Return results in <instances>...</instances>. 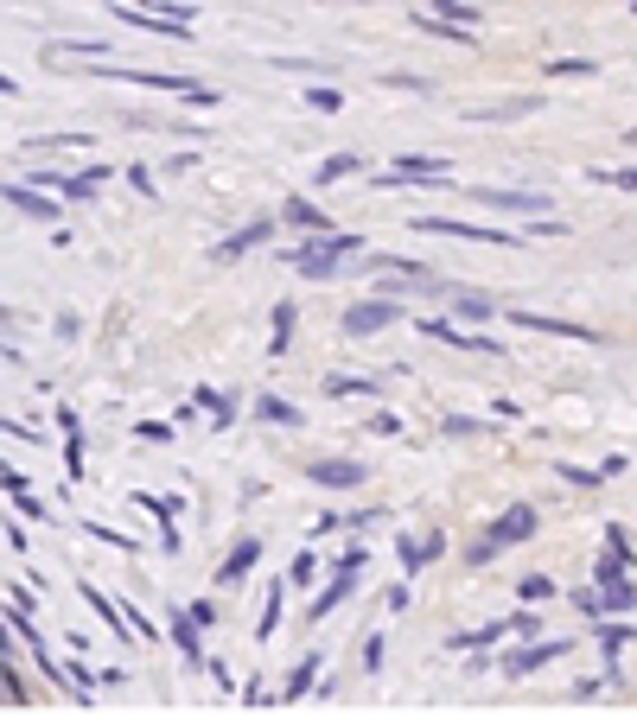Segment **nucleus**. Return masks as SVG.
<instances>
[{"mask_svg":"<svg viewBox=\"0 0 637 719\" xmlns=\"http://www.w3.org/2000/svg\"><path fill=\"white\" fill-rule=\"evenodd\" d=\"M415 26L434 32V39H446V45H472V26H466V20H446V13H421Z\"/></svg>","mask_w":637,"mask_h":719,"instance_id":"412c9836","label":"nucleus"},{"mask_svg":"<svg viewBox=\"0 0 637 719\" xmlns=\"http://www.w3.org/2000/svg\"><path fill=\"white\" fill-rule=\"evenodd\" d=\"M351 592H357V573H351V567H338V573H332V586H325V592H319V599H313V605H306V624H319V618H332V611H338L344 599H351Z\"/></svg>","mask_w":637,"mask_h":719,"instance_id":"ddd939ff","label":"nucleus"},{"mask_svg":"<svg viewBox=\"0 0 637 719\" xmlns=\"http://www.w3.org/2000/svg\"><path fill=\"white\" fill-rule=\"evenodd\" d=\"M134 440H147V446H172V427H166V420H141V427H134Z\"/></svg>","mask_w":637,"mask_h":719,"instance_id":"58836bf2","label":"nucleus"},{"mask_svg":"<svg viewBox=\"0 0 637 719\" xmlns=\"http://www.w3.org/2000/svg\"><path fill=\"white\" fill-rule=\"evenodd\" d=\"M281 223H294V230H325V210L306 204V198H287L281 204Z\"/></svg>","mask_w":637,"mask_h":719,"instance_id":"b1692460","label":"nucleus"},{"mask_svg":"<svg viewBox=\"0 0 637 719\" xmlns=\"http://www.w3.org/2000/svg\"><path fill=\"white\" fill-rule=\"evenodd\" d=\"M599 592H606V618H612V611H631V605H637V586L625 580V573H618V580H599Z\"/></svg>","mask_w":637,"mask_h":719,"instance_id":"a878e982","label":"nucleus"},{"mask_svg":"<svg viewBox=\"0 0 637 719\" xmlns=\"http://www.w3.org/2000/svg\"><path fill=\"white\" fill-rule=\"evenodd\" d=\"M587 179H599V185H618V191H637V166H593Z\"/></svg>","mask_w":637,"mask_h":719,"instance_id":"2f4dec72","label":"nucleus"},{"mask_svg":"<svg viewBox=\"0 0 637 719\" xmlns=\"http://www.w3.org/2000/svg\"><path fill=\"white\" fill-rule=\"evenodd\" d=\"M631 535L625 529H618V522H612V529H606V554H599V567H593V580H618V573H625L631 567Z\"/></svg>","mask_w":637,"mask_h":719,"instance_id":"4468645a","label":"nucleus"},{"mask_svg":"<svg viewBox=\"0 0 637 719\" xmlns=\"http://www.w3.org/2000/svg\"><path fill=\"white\" fill-rule=\"evenodd\" d=\"M198 408H204V420H211V427H230V420H236V395L198 389Z\"/></svg>","mask_w":637,"mask_h":719,"instance_id":"393cba45","label":"nucleus"},{"mask_svg":"<svg viewBox=\"0 0 637 719\" xmlns=\"http://www.w3.org/2000/svg\"><path fill=\"white\" fill-rule=\"evenodd\" d=\"M625 147H637V128H631V134H625Z\"/></svg>","mask_w":637,"mask_h":719,"instance_id":"3c124183","label":"nucleus"},{"mask_svg":"<svg viewBox=\"0 0 637 719\" xmlns=\"http://www.w3.org/2000/svg\"><path fill=\"white\" fill-rule=\"evenodd\" d=\"M128 185L141 191V198H153V172H147V166H128Z\"/></svg>","mask_w":637,"mask_h":719,"instance_id":"a18cd8bd","label":"nucleus"},{"mask_svg":"<svg viewBox=\"0 0 637 719\" xmlns=\"http://www.w3.org/2000/svg\"><path fill=\"white\" fill-rule=\"evenodd\" d=\"M625 7H637V0H625Z\"/></svg>","mask_w":637,"mask_h":719,"instance_id":"603ef678","label":"nucleus"},{"mask_svg":"<svg viewBox=\"0 0 637 719\" xmlns=\"http://www.w3.org/2000/svg\"><path fill=\"white\" fill-rule=\"evenodd\" d=\"M434 13H446V20H478V7H466V0H434Z\"/></svg>","mask_w":637,"mask_h":719,"instance_id":"a19ab883","label":"nucleus"},{"mask_svg":"<svg viewBox=\"0 0 637 719\" xmlns=\"http://www.w3.org/2000/svg\"><path fill=\"white\" fill-rule=\"evenodd\" d=\"M593 70H599L593 58H548V64H542V77H555V83H561V77H593Z\"/></svg>","mask_w":637,"mask_h":719,"instance_id":"c756f323","label":"nucleus"},{"mask_svg":"<svg viewBox=\"0 0 637 719\" xmlns=\"http://www.w3.org/2000/svg\"><path fill=\"white\" fill-rule=\"evenodd\" d=\"M306 109H313V115H338L344 109V90H338V83H313V90H306Z\"/></svg>","mask_w":637,"mask_h":719,"instance_id":"bb28decb","label":"nucleus"},{"mask_svg":"<svg viewBox=\"0 0 637 719\" xmlns=\"http://www.w3.org/2000/svg\"><path fill=\"white\" fill-rule=\"evenodd\" d=\"M376 376H325V395H376Z\"/></svg>","mask_w":637,"mask_h":719,"instance_id":"cd10ccee","label":"nucleus"},{"mask_svg":"<svg viewBox=\"0 0 637 719\" xmlns=\"http://www.w3.org/2000/svg\"><path fill=\"white\" fill-rule=\"evenodd\" d=\"M370 433H376V440H395V433H402V420H395V414H370Z\"/></svg>","mask_w":637,"mask_h":719,"instance_id":"79ce46f5","label":"nucleus"},{"mask_svg":"<svg viewBox=\"0 0 637 719\" xmlns=\"http://www.w3.org/2000/svg\"><path fill=\"white\" fill-rule=\"evenodd\" d=\"M64 471L83 478V433H64Z\"/></svg>","mask_w":637,"mask_h":719,"instance_id":"ea45409f","label":"nucleus"},{"mask_svg":"<svg viewBox=\"0 0 637 719\" xmlns=\"http://www.w3.org/2000/svg\"><path fill=\"white\" fill-rule=\"evenodd\" d=\"M172 643H179L185 662H204V624L192 618V611H172Z\"/></svg>","mask_w":637,"mask_h":719,"instance_id":"f3484780","label":"nucleus"},{"mask_svg":"<svg viewBox=\"0 0 637 719\" xmlns=\"http://www.w3.org/2000/svg\"><path fill=\"white\" fill-rule=\"evenodd\" d=\"M529 535H536V503H510V510H504V516H497L485 535L472 541L466 567H491V560L504 554V548H516V541H529Z\"/></svg>","mask_w":637,"mask_h":719,"instance_id":"f03ea898","label":"nucleus"},{"mask_svg":"<svg viewBox=\"0 0 637 719\" xmlns=\"http://www.w3.org/2000/svg\"><path fill=\"white\" fill-rule=\"evenodd\" d=\"M306 478L325 484V490H357V484L370 478V465H357V459H313V465H306Z\"/></svg>","mask_w":637,"mask_h":719,"instance_id":"6e6552de","label":"nucleus"},{"mask_svg":"<svg viewBox=\"0 0 637 719\" xmlns=\"http://www.w3.org/2000/svg\"><path fill=\"white\" fill-rule=\"evenodd\" d=\"M453 312H459V319H491V312H497V300H485V293H459V300H453Z\"/></svg>","mask_w":637,"mask_h":719,"instance_id":"473e14b6","label":"nucleus"},{"mask_svg":"<svg viewBox=\"0 0 637 719\" xmlns=\"http://www.w3.org/2000/svg\"><path fill=\"white\" fill-rule=\"evenodd\" d=\"M13 510H20L26 522H45V503H39V497H20V503H13Z\"/></svg>","mask_w":637,"mask_h":719,"instance_id":"8fccbe9b","label":"nucleus"},{"mask_svg":"<svg viewBox=\"0 0 637 719\" xmlns=\"http://www.w3.org/2000/svg\"><path fill=\"white\" fill-rule=\"evenodd\" d=\"M255 414H262L268 427H300V420H306L294 401H281V395H255Z\"/></svg>","mask_w":637,"mask_h":719,"instance_id":"5701e85b","label":"nucleus"},{"mask_svg":"<svg viewBox=\"0 0 637 719\" xmlns=\"http://www.w3.org/2000/svg\"><path fill=\"white\" fill-rule=\"evenodd\" d=\"M0 681H7V707H13V713H26V707H32V694H26L20 669H13V662H7V669H0Z\"/></svg>","mask_w":637,"mask_h":719,"instance_id":"72a5a7b5","label":"nucleus"},{"mask_svg":"<svg viewBox=\"0 0 637 719\" xmlns=\"http://www.w3.org/2000/svg\"><path fill=\"white\" fill-rule=\"evenodd\" d=\"M402 319V300L395 293H383V300H357L351 312H344V338H370V331H383Z\"/></svg>","mask_w":637,"mask_h":719,"instance_id":"39448f33","label":"nucleus"},{"mask_svg":"<svg viewBox=\"0 0 637 719\" xmlns=\"http://www.w3.org/2000/svg\"><path fill=\"white\" fill-rule=\"evenodd\" d=\"M408 230H415V236H453V242H485V249H510V236H504V230H491V223L434 217V210H415V217H408Z\"/></svg>","mask_w":637,"mask_h":719,"instance_id":"7ed1b4c3","label":"nucleus"},{"mask_svg":"<svg viewBox=\"0 0 637 719\" xmlns=\"http://www.w3.org/2000/svg\"><path fill=\"white\" fill-rule=\"evenodd\" d=\"M383 605H389V611H408V580H395V586L383 592Z\"/></svg>","mask_w":637,"mask_h":719,"instance_id":"49530a36","label":"nucleus"},{"mask_svg":"<svg viewBox=\"0 0 637 719\" xmlns=\"http://www.w3.org/2000/svg\"><path fill=\"white\" fill-rule=\"evenodd\" d=\"M472 204H485V210H510V217H548V210H555V198H548V191H491V185H478V191H472Z\"/></svg>","mask_w":637,"mask_h":719,"instance_id":"20e7f679","label":"nucleus"},{"mask_svg":"<svg viewBox=\"0 0 637 719\" xmlns=\"http://www.w3.org/2000/svg\"><path fill=\"white\" fill-rule=\"evenodd\" d=\"M593 637H599V650H606V656H618V650L631 643V624H599Z\"/></svg>","mask_w":637,"mask_h":719,"instance_id":"c9c22d12","label":"nucleus"},{"mask_svg":"<svg viewBox=\"0 0 637 719\" xmlns=\"http://www.w3.org/2000/svg\"><path fill=\"white\" fill-rule=\"evenodd\" d=\"M128 503H141V510H147V516H160V522H172V516H179V497H153V490H134Z\"/></svg>","mask_w":637,"mask_h":719,"instance_id":"7c9ffc66","label":"nucleus"},{"mask_svg":"<svg viewBox=\"0 0 637 719\" xmlns=\"http://www.w3.org/2000/svg\"><path fill=\"white\" fill-rule=\"evenodd\" d=\"M453 179V166L446 160H421V153H408V160H395L376 172V185H446Z\"/></svg>","mask_w":637,"mask_h":719,"instance_id":"423d86ee","label":"nucleus"},{"mask_svg":"<svg viewBox=\"0 0 637 719\" xmlns=\"http://www.w3.org/2000/svg\"><path fill=\"white\" fill-rule=\"evenodd\" d=\"M536 109H542V96H516V102H497V109H466V121H523Z\"/></svg>","mask_w":637,"mask_h":719,"instance_id":"6ab92c4d","label":"nucleus"},{"mask_svg":"<svg viewBox=\"0 0 637 719\" xmlns=\"http://www.w3.org/2000/svg\"><path fill=\"white\" fill-rule=\"evenodd\" d=\"M185 611H192L198 624H217V611H223V605H217V599H198V605H185Z\"/></svg>","mask_w":637,"mask_h":719,"instance_id":"de8ad7c7","label":"nucleus"},{"mask_svg":"<svg viewBox=\"0 0 637 719\" xmlns=\"http://www.w3.org/2000/svg\"><path fill=\"white\" fill-rule=\"evenodd\" d=\"M294 319H300L294 300L274 306V319H268V357H287V344H294Z\"/></svg>","mask_w":637,"mask_h":719,"instance_id":"a211bd4d","label":"nucleus"},{"mask_svg":"<svg viewBox=\"0 0 637 719\" xmlns=\"http://www.w3.org/2000/svg\"><path fill=\"white\" fill-rule=\"evenodd\" d=\"M351 172H364V153H332V160L313 166V185H338V179H351Z\"/></svg>","mask_w":637,"mask_h":719,"instance_id":"aec40b11","label":"nucleus"},{"mask_svg":"<svg viewBox=\"0 0 637 719\" xmlns=\"http://www.w3.org/2000/svg\"><path fill=\"white\" fill-rule=\"evenodd\" d=\"M7 204L20 210V217H32V223H51V230H58V198H39L32 185H7Z\"/></svg>","mask_w":637,"mask_h":719,"instance_id":"2eb2a0df","label":"nucleus"},{"mask_svg":"<svg viewBox=\"0 0 637 719\" xmlns=\"http://www.w3.org/2000/svg\"><path fill=\"white\" fill-rule=\"evenodd\" d=\"M268 236H274V223H268V217H249V223H243V230H230V236H223V242H217V249H211V255H217V261H236V255H249V249H262V242H268Z\"/></svg>","mask_w":637,"mask_h":719,"instance_id":"9b49d317","label":"nucleus"},{"mask_svg":"<svg viewBox=\"0 0 637 719\" xmlns=\"http://www.w3.org/2000/svg\"><path fill=\"white\" fill-rule=\"evenodd\" d=\"M287 580H294V586H313V580H319V554H313V548H306V554H294Z\"/></svg>","mask_w":637,"mask_h":719,"instance_id":"e433bc0d","label":"nucleus"},{"mask_svg":"<svg viewBox=\"0 0 637 719\" xmlns=\"http://www.w3.org/2000/svg\"><path fill=\"white\" fill-rule=\"evenodd\" d=\"M255 560H262V541H236V548L230 554H223V567H217V586H243L249 580V573H255Z\"/></svg>","mask_w":637,"mask_h":719,"instance_id":"f8f14e48","label":"nucleus"},{"mask_svg":"<svg viewBox=\"0 0 637 719\" xmlns=\"http://www.w3.org/2000/svg\"><path fill=\"white\" fill-rule=\"evenodd\" d=\"M389 90H408V96H434V83H427V77H415V70H389Z\"/></svg>","mask_w":637,"mask_h":719,"instance_id":"f704fd0d","label":"nucleus"},{"mask_svg":"<svg viewBox=\"0 0 637 719\" xmlns=\"http://www.w3.org/2000/svg\"><path fill=\"white\" fill-rule=\"evenodd\" d=\"M510 325H523V331H548V338H587L593 344V331L587 325H574V319H548V312H536V306H510Z\"/></svg>","mask_w":637,"mask_h":719,"instance_id":"1a4fd4ad","label":"nucleus"},{"mask_svg":"<svg viewBox=\"0 0 637 719\" xmlns=\"http://www.w3.org/2000/svg\"><path fill=\"white\" fill-rule=\"evenodd\" d=\"M555 656H567V643H561V637H542V643H523V650H510L504 662H497V669H504L510 681H523V675L548 669V662H555Z\"/></svg>","mask_w":637,"mask_h":719,"instance_id":"0eeeda50","label":"nucleus"},{"mask_svg":"<svg viewBox=\"0 0 637 719\" xmlns=\"http://www.w3.org/2000/svg\"><path fill=\"white\" fill-rule=\"evenodd\" d=\"M319 650H306L300 662H294V675H287V688H281V707H294V700H306V694H313L319 688Z\"/></svg>","mask_w":637,"mask_h":719,"instance_id":"dca6fc26","label":"nucleus"},{"mask_svg":"<svg viewBox=\"0 0 637 719\" xmlns=\"http://www.w3.org/2000/svg\"><path fill=\"white\" fill-rule=\"evenodd\" d=\"M332 560H338V567H351V573H364L370 554H364V548H344V554H332Z\"/></svg>","mask_w":637,"mask_h":719,"instance_id":"09e8293b","label":"nucleus"},{"mask_svg":"<svg viewBox=\"0 0 637 719\" xmlns=\"http://www.w3.org/2000/svg\"><path fill=\"white\" fill-rule=\"evenodd\" d=\"M561 478H567V484H587V490H593L599 478H606V471H587V465H561Z\"/></svg>","mask_w":637,"mask_h":719,"instance_id":"37998d69","label":"nucleus"},{"mask_svg":"<svg viewBox=\"0 0 637 719\" xmlns=\"http://www.w3.org/2000/svg\"><path fill=\"white\" fill-rule=\"evenodd\" d=\"M440 554H446V535H440V529H434V535H402V573H408V580L427 573Z\"/></svg>","mask_w":637,"mask_h":719,"instance_id":"9d476101","label":"nucleus"},{"mask_svg":"<svg viewBox=\"0 0 637 719\" xmlns=\"http://www.w3.org/2000/svg\"><path fill=\"white\" fill-rule=\"evenodd\" d=\"M516 592H523L529 605H548V599H555V580H548V573H529V580L516 586Z\"/></svg>","mask_w":637,"mask_h":719,"instance_id":"4c0bfd02","label":"nucleus"},{"mask_svg":"<svg viewBox=\"0 0 637 719\" xmlns=\"http://www.w3.org/2000/svg\"><path fill=\"white\" fill-rule=\"evenodd\" d=\"M357 249H364V242H357V236H344V230H313L306 242L281 249V261H287V268H300L306 280H332V274H338Z\"/></svg>","mask_w":637,"mask_h":719,"instance_id":"f257e3e1","label":"nucleus"},{"mask_svg":"<svg viewBox=\"0 0 637 719\" xmlns=\"http://www.w3.org/2000/svg\"><path fill=\"white\" fill-rule=\"evenodd\" d=\"M287 586L294 580H268V605H262V618H255V637H274V624H281V605H287Z\"/></svg>","mask_w":637,"mask_h":719,"instance_id":"4be33fe9","label":"nucleus"},{"mask_svg":"<svg viewBox=\"0 0 637 719\" xmlns=\"http://www.w3.org/2000/svg\"><path fill=\"white\" fill-rule=\"evenodd\" d=\"M364 669H370V675H383V637H370V643H364Z\"/></svg>","mask_w":637,"mask_h":719,"instance_id":"c03bdc74","label":"nucleus"},{"mask_svg":"<svg viewBox=\"0 0 637 719\" xmlns=\"http://www.w3.org/2000/svg\"><path fill=\"white\" fill-rule=\"evenodd\" d=\"M351 7H357V0H351Z\"/></svg>","mask_w":637,"mask_h":719,"instance_id":"864d4df0","label":"nucleus"},{"mask_svg":"<svg viewBox=\"0 0 637 719\" xmlns=\"http://www.w3.org/2000/svg\"><path fill=\"white\" fill-rule=\"evenodd\" d=\"M83 535H90V541H102V548H115V554H134V535L109 529V522H83Z\"/></svg>","mask_w":637,"mask_h":719,"instance_id":"c85d7f7f","label":"nucleus"}]
</instances>
